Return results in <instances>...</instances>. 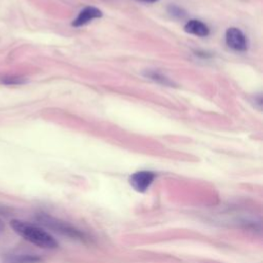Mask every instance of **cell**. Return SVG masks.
<instances>
[{
	"instance_id": "5b68a950",
	"label": "cell",
	"mask_w": 263,
	"mask_h": 263,
	"mask_svg": "<svg viewBox=\"0 0 263 263\" xmlns=\"http://www.w3.org/2000/svg\"><path fill=\"white\" fill-rule=\"evenodd\" d=\"M42 259L34 253L12 251L2 256V263H39Z\"/></svg>"
},
{
	"instance_id": "30bf717a",
	"label": "cell",
	"mask_w": 263,
	"mask_h": 263,
	"mask_svg": "<svg viewBox=\"0 0 263 263\" xmlns=\"http://www.w3.org/2000/svg\"><path fill=\"white\" fill-rule=\"evenodd\" d=\"M137 1H140V2H146V3H152V2H156L158 0H137Z\"/></svg>"
},
{
	"instance_id": "ba28073f",
	"label": "cell",
	"mask_w": 263,
	"mask_h": 263,
	"mask_svg": "<svg viewBox=\"0 0 263 263\" xmlns=\"http://www.w3.org/2000/svg\"><path fill=\"white\" fill-rule=\"evenodd\" d=\"M25 78L15 75H4L0 77V83L5 85H20L25 83Z\"/></svg>"
},
{
	"instance_id": "277c9868",
	"label": "cell",
	"mask_w": 263,
	"mask_h": 263,
	"mask_svg": "<svg viewBox=\"0 0 263 263\" xmlns=\"http://www.w3.org/2000/svg\"><path fill=\"white\" fill-rule=\"evenodd\" d=\"M156 175L151 171H139L129 177L130 186L138 192H145L153 183Z\"/></svg>"
},
{
	"instance_id": "52a82bcc",
	"label": "cell",
	"mask_w": 263,
	"mask_h": 263,
	"mask_svg": "<svg viewBox=\"0 0 263 263\" xmlns=\"http://www.w3.org/2000/svg\"><path fill=\"white\" fill-rule=\"evenodd\" d=\"M184 29L187 33L199 37H205L210 33L208 26L198 20H190L186 23Z\"/></svg>"
},
{
	"instance_id": "8992f818",
	"label": "cell",
	"mask_w": 263,
	"mask_h": 263,
	"mask_svg": "<svg viewBox=\"0 0 263 263\" xmlns=\"http://www.w3.org/2000/svg\"><path fill=\"white\" fill-rule=\"evenodd\" d=\"M102 16V11L93 6H87L83 8L77 15V17L74 20L72 25L74 27H81L89 22H91L95 18H99Z\"/></svg>"
},
{
	"instance_id": "8fae6325",
	"label": "cell",
	"mask_w": 263,
	"mask_h": 263,
	"mask_svg": "<svg viewBox=\"0 0 263 263\" xmlns=\"http://www.w3.org/2000/svg\"><path fill=\"white\" fill-rule=\"evenodd\" d=\"M2 229H3V223H2V221H1V219H0V232L2 231Z\"/></svg>"
},
{
	"instance_id": "3957f363",
	"label": "cell",
	"mask_w": 263,
	"mask_h": 263,
	"mask_svg": "<svg viewBox=\"0 0 263 263\" xmlns=\"http://www.w3.org/2000/svg\"><path fill=\"white\" fill-rule=\"evenodd\" d=\"M225 41L228 47L235 51H246L248 49V40L245 34L237 28L231 27L227 29Z\"/></svg>"
},
{
	"instance_id": "6da1fadb",
	"label": "cell",
	"mask_w": 263,
	"mask_h": 263,
	"mask_svg": "<svg viewBox=\"0 0 263 263\" xmlns=\"http://www.w3.org/2000/svg\"><path fill=\"white\" fill-rule=\"evenodd\" d=\"M10 226L20 236L37 247L43 249H55L59 246L52 235L37 225L22 220H12Z\"/></svg>"
},
{
	"instance_id": "7a4b0ae2",
	"label": "cell",
	"mask_w": 263,
	"mask_h": 263,
	"mask_svg": "<svg viewBox=\"0 0 263 263\" xmlns=\"http://www.w3.org/2000/svg\"><path fill=\"white\" fill-rule=\"evenodd\" d=\"M37 220L40 224L44 225L45 227L51 229L54 232H58L64 236L70 237L72 239H78V240H86L87 236L84 232H82L80 229L74 227L73 225L60 220L58 218H54L52 216L46 215V214H39L37 216Z\"/></svg>"
},
{
	"instance_id": "9c48e42d",
	"label": "cell",
	"mask_w": 263,
	"mask_h": 263,
	"mask_svg": "<svg viewBox=\"0 0 263 263\" xmlns=\"http://www.w3.org/2000/svg\"><path fill=\"white\" fill-rule=\"evenodd\" d=\"M146 76L156 82H159V83H162L164 85H171L172 82L168 80V78H166L165 76L161 75L160 73L156 72V71H147L146 73Z\"/></svg>"
}]
</instances>
